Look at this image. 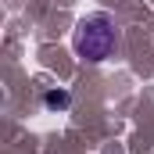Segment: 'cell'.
Instances as JSON below:
<instances>
[{
  "mask_svg": "<svg viewBox=\"0 0 154 154\" xmlns=\"http://www.w3.org/2000/svg\"><path fill=\"white\" fill-rule=\"evenodd\" d=\"M72 47L82 61H104L111 57V50L118 47V32H115V22L108 14H90L82 18L72 32Z\"/></svg>",
  "mask_w": 154,
  "mask_h": 154,
  "instance_id": "cell-1",
  "label": "cell"
},
{
  "mask_svg": "<svg viewBox=\"0 0 154 154\" xmlns=\"http://www.w3.org/2000/svg\"><path fill=\"white\" fill-rule=\"evenodd\" d=\"M43 104H47L50 111H65V108L72 104V97H68V90H47V93H43Z\"/></svg>",
  "mask_w": 154,
  "mask_h": 154,
  "instance_id": "cell-2",
  "label": "cell"
}]
</instances>
